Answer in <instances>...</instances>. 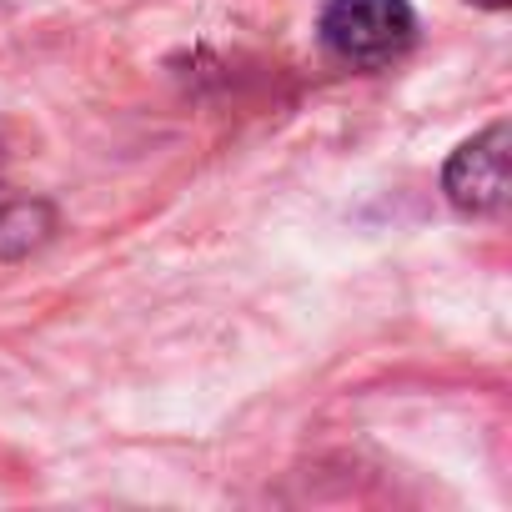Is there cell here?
Here are the masks:
<instances>
[{
    "mask_svg": "<svg viewBox=\"0 0 512 512\" xmlns=\"http://www.w3.org/2000/svg\"><path fill=\"white\" fill-rule=\"evenodd\" d=\"M322 41L342 66L377 71L407 56V46L417 41V16L407 0H327Z\"/></svg>",
    "mask_w": 512,
    "mask_h": 512,
    "instance_id": "6da1fadb",
    "label": "cell"
},
{
    "mask_svg": "<svg viewBox=\"0 0 512 512\" xmlns=\"http://www.w3.org/2000/svg\"><path fill=\"white\" fill-rule=\"evenodd\" d=\"M51 231H56V211L46 201H11V206H0V262H16V256L36 251Z\"/></svg>",
    "mask_w": 512,
    "mask_h": 512,
    "instance_id": "3957f363",
    "label": "cell"
},
{
    "mask_svg": "<svg viewBox=\"0 0 512 512\" xmlns=\"http://www.w3.org/2000/svg\"><path fill=\"white\" fill-rule=\"evenodd\" d=\"M507 121H492L482 136L462 141L442 171V191L467 216H492L507 201Z\"/></svg>",
    "mask_w": 512,
    "mask_h": 512,
    "instance_id": "7a4b0ae2",
    "label": "cell"
},
{
    "mask_svg": "<svg viewBox=\"0 0 512 512\" xmlns=\"http://www.w3.org/2000/svg\"><path fill=\"white\" fill-rule=\"evenodd\" d=\"M472 6H482V11H507L512 0H472Z\"/></svg>",
    "mask_w": 512,
    "mask_h": 512,
    "instance_id": "277c9868",
    "label": "cell"
}]
</instances>
